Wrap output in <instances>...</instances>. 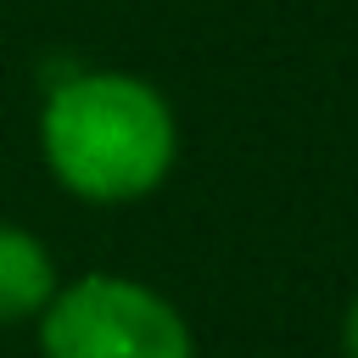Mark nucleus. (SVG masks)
<instances>
[{"instance_id": "nucleus-4", "label": "nucleus", "mask_w": 358, "mask_h": 358, "mask_svg": "<svg viewBox=\"0 0 358 358\" xmlns=\"http://www.w3.org/2000/svg\"><path fill=\"white\" fill-rule=\"evenodd\" d=\"M336 347H341V358H358V296L341 308V324H336Z\"/></svg>"}, {"instance_id": "nucleus-1", "label": "nucleus", "mask_w": 358, "mask_h": 358, "mask_svg": "<svg viewBox=\"0 0 358 358\" xmlns=\"http://www.w3.org/2000/svg\"><path fill=\"white\" fill-rule=\"evenodd\" d=\"M39 162L84 207H134L179 162L173 101L123 67H67L39 101Z\"/></svg>"}, {"instance_id": "nucleus-2", "label": "nucleus", "mask_w": 358, "mask_h": 358, "mask_svg": "<svg viewBox=\"0 0 358 358\" xmlns=\"http://www.w3.org/2000/svg\"><path fill=\"white\" fill-rule=\"evenodd\" d=\"M39 358H201L185 308L140 274L84 268L34 324Z\"/></svg>"}, {"instance_id": "nucleus-3", "label": "nucleus", "mask_w": 358, "mask_h": 358, "mask_svg": "<svg viewBox=\"0 0 358 358\" xmlns=\"http://www.w3.org/2000/svg\"><path fill=\"white\" fill-rule=\"evenodd\" d=\"M56 291H62V263L50 241L28 224L0 218V330L39 324Z\"/></svg>"}]
</instances>
